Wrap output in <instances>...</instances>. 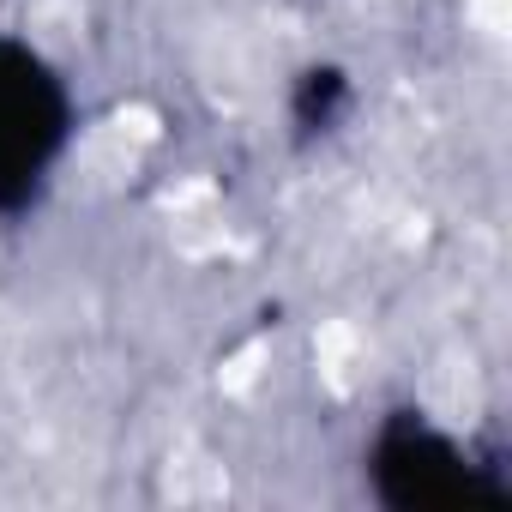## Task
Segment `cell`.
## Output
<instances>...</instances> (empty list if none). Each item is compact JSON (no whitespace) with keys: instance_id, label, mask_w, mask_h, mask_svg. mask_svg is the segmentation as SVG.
<instances>
[{"instance_id":"cell-1","label":"cell","mask_w":512,"mask_h":512,"mask_svg":"<svg viewBox=\"0 0 512 512\" xmlns=\"http://www.w3.org/2000/svg\"><path fill=\"white\" fill-rule=\"evenodd\" d=\"M362 482L386 512H506L512 470L500 452L464 440L416 404L374 422L362 446Z\"/></svg>"},{"instance_id":"cell-2","label":"cell","mask_w":512,"mask_h":512,"mask_svg":"<svg viewBox=\"0 0 512 512\" xmlns=\"http://www.w3.org/2000/svg\"><path fill=\"white\" fill-rule=\"evenodd\" d=\"M79 133L67 73L19 31L0 25V217H31L55 187Z\"/></svg>"},{"instance_id":"cell-3","label":"cell","mask_w":512,"mask_h":512,"mask_svg":"<svg viewBox=\"0 0 512 512\" xmlns=\"http://www.w3.org/2000/svg\"><path fill=\"white\" fill-rule=\"evenodd\" d=\"M350 115H356V79H350L338 61H308V67L290 79V133H296L302 145L332 139Z\"/></svg>"}]
</instances>
